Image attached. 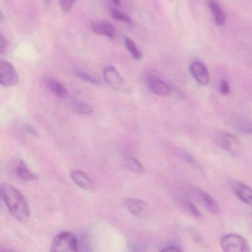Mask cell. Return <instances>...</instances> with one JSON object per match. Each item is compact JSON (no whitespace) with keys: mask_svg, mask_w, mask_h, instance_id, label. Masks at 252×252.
Masks as SVG:
<instances>
[{"mask_svg":"<svg viewBox=\"0 0 252 252\" xmlns=\"http://www.w3.org/2000/svg\"><path fill=\"white\" fill-rule=\"evenodd\" d=\"M1 195L8 211L14 218L21 222H26L30 218V209L23 194L14 186L2 184Z\"/></svg>","mask_w":252,"mask_h":252,"instance_id":"1","label":"cell"},{"mask_svg":"<svg viewBox=\"0 0 252 252\" xmlns=\"http://www.w3.org/2000/svg\"><path fill=\"white\" fill-rule=\"evenodd\" d=\"M78 251V241L74 234L63 231L57 234L51 243V252H71Z\"/></svg>","mask_w":252,"mask_h":252,"instance_id":"2","label":"cell"},{"mask_svg":"<svg viewBox=\"0 0 252 252\" xmlns=\"http://www.w3.org/2000/svg\"><path fill=\"white\" fill-rule=\"evenodd\" d=\"M214 141L218 147L228 152L233 157H237L240 155V141L232 134L224 131L217 132L214 137Z\"/></svg>","mask_w":252,"mask_h":252,"instance_id":"3","label":"cell"},{"mask_svg":"<svg viewBox=\"0 0 252 252\" xmlns=\"http://www.w3.org/2000/svg\"><path fill=\"white\" fill-rule=\"evenodd\" d=\"M222 250L226 252H247L250 251L246 239L237 234H228L220 239Z\"/></svg>","mask_w":252,"mask_h":252,"instance_id":"4","label":"cell"},{"mask_svg":"<svg viewBox=\"0 0 252 252\" xmlns=\"http://www.w3.org/2000/svg\"><path fill=\"white\" fill-rule=\"evenodd\" d=\"M0 83L5 88L17 86L19 76L14 66L7 61L0 62Z\"/></svg>","mask_w":252,"mask_h":252,"instance_id":"5","label":"cell"},{"mask_svg":"<svg viewBox=\"0 0 252 252\" xmlns=\"http://www.w3.org/2000/svg\"><path fill=\"white\" fill-rule=\"evenodd\" d=\"M230 188L233 193L241 201L252 206V188L240 181H232L229 183Z\"/></svg>","mask_w":252,"mask_h":252,"instance_id":"6","label":"cell"},{"mask_svg":"<svg viewBox=\"0 0 252 252\" xmlns=\"http://www.w3.org/2000/svg\"><path fill=\"white\" fill-rule=\"evenodd\" d=\"M189 71L194 80L202 86H207L210 82L209 72L206 66L198 61H194L190 64Z\"/></svg>","mask_w":252,"mask_h":252,"instance_id":"7","label":"cell"},{"mask_svg":"<svg viewBox=\"0 0 252 252\" xmlns=\"http://www.w3.org/2000/svg\"><path fill=\"white\" fill-rule=\"evenodd\" d=\"M147 87L149 89L159 96H168L172 93L170 87L163 82L161 79L158 78L154 77V76H149L147 78Z\"/></svg>","mask_w":252,"mask_h":252,"instance_id":"8","label":"cell"},{"mask_svg":"<svg viewBox=\"0 0 252 252\" xmlns=\"http://www.w3.org/2000/svg\"><path fill=\"white\" fill-rule=\"evenodd\" d=\"M105 82L114 90H121L125 85L123 78L113 66H107L103 71Z\"/></svg>","mask_w":252,"mask_h":252,"instance_id":"9","label":"cell"},{"mask_svg":"<svg viewBox=\"0 0 252 252\" xmlns=\"http://www.w3.org/2000/svg\"><path fill=\"white\" fill-rule=\"evenodd\" d=\"M195 197L199 202L209 211L211 213L215 215H218L220 213V207L215 199L208 194L206 191L201 189H196L194 191Z\"/></svg>","mask_w":252,"mask_h":252,"instance_id":"10","label":"cell"},{"mask_svg":"<svg viewBox=\"0 0 252 252\" xmlns=\"http://www.w3.org/2000/svg\"><path fill=\"white\" fill-rule=\"evenodd\" d=\"M125 208L126 210L136 218H141L148 210V206L144 200L138 198H126L125 200Z\"/></svg>","mask_w":252,"mask_h":252,"instance_id":"11","label":"cell"},{"mask_svg":"<svg viewBox=\"0 0 252 252\" xmlns=\"http://www.w3.org/2000/svg\"><path fill=\"white\" fill-rule=\"evenodd\" d=\"M70 178L80 188L85 190H93L95 188V184L93 180L82 170H73L70 172Z\"/></svg>","mask_w":252,"mask_h":252,"instance_id":"12","label":"cell"},{"mask_svg":"<svg viewBox=\"0 0 252 252\" xmlns=\"http://www.w3.org/2000/svg\"><path fill=\"white\" fill-rule=\"evenodd\" d=\"M92 30L95 34L104 36L113 39L116 36V32L114 26L109 22H94L92 23Z\"/></svg>","mask_w":252,"mask_h":252,"instance_id":"13","label":"cell"},{"mask_svg":"<svg viewBox=\"0 0 252 252\" xmlns=\"http://www.w3.org/2000/svg\"><path fill=\"white\" fill-rule=\"evenodd\" d=\"M44 83L47 88L59 98H66L68 95V92L65 87L54 78L45 77L44 79Z\"/></svg>","mask_w":252,"mask_h":252,"instance_id":"14","label":"cell"},{"mask_svg":"<svg viewBox=\"0 0 252 252\" xmlns=\"http://www.w3.org/2000/svg\"><path fill=\"white\" fill-rule=\"evenodd\" d=\"M234 129L243 135H251L252 134V121L248 118L238 117L234 119L232 122Z\"/></svg>","mask_w":252,"mask_h":252,"instance_id":"15","label":"cell"},{"mask_svg":"<svg viewBox=\"0 0 252 252\" xmlns=\"http://www.w3.org/2000/svg\"><path fill=\"white\" fill-rule=\"evenodd\" d=\"M209 5V8L212 11L215 24L218 26H223L226 21V17H225V13L220 5L215 0H210Z\"/></svg>","mask_w":252,"mask_h":252,"instance_id":"16","label":"cell"},{"mask_svg":"<svg viewBox=\"0 0 252 252\" xmlns=\"http://www.w3.org/2000/svg\"><path fill=\"white\" fill-rule=\"evenodd\" d=\"M16 173L17 176L23 181H32L38 179V175L30 170L29 166L24 160H21L19 162L16 168Z\"/></svg>","mask_w":252,"mask_h":252,"instance_id":"17","label":"cell"},{"mask_svg":"<svg viewBox=\"0 0 252 252\" xmlns=\"http://www.w3.org/2000/svg\"><path fill=\"white\" fill-rule=\"evenodd\" d=\"M125 165L128 170L135 173H142L144 171L142 163L133 156H127L125 158Z\"/></svg>","mask_w":252,"mask_h":252,"instance_id":"18","label":"cell"},{"mask_svg":"<svg viewBox=\"0 0 252 252\" xmlns=\"http://www.w3.org/2000/svg\"><path fill=\"white\" fill-rule=\"evenodd\" d=\"M73 111L79 115L91 116L93 113V107L83 101H74L72 103Z\"/></svg>","mask_w":252,"mask_h":252,"instance_id":"19","label":"cell"},{"mask_svg":"<svg viewBox=\"0 0 252 252\" xmlns=\"http://www.w3.org/2000/svg\"><path fill=\"white\" fill-rule=\"evenodd\" d=\"M125 44L126 49H127L129 54H131V56H132L135 60L139 61V60L142 59V54H141V51L138 49L136 45H135V42H134L132 39H129V38L127 37L125 38Z\"/></svg>","mask_w":252,"mask_h":252,"instance_id":"20","label":"cell"},{"mask_svg":"<svg viewBox=\"0 0 252 252\" xmlns=\"http://www.w3.org/2000/svg\"><path fill=\"white\" fill-rule=\"evenodd\" d=\"M73 73L82 80L85 81L88 83L92 84V85H100L101 84V81L98 78L95 77V76H92V75L89 74V73H86L83 70H73Z\"/></svg>","mask_w":252,"mask_h":252,"instance_id":"21","label":"cell"},{"mask_svg":"<svg viewBox=\"0 0 252 252\" xmlns=\"http://www.w3.org/2000/svg\"><path fill=\"white\" fill-rule=\"evenodd\" d=\"M110 17L113 20H116V21L123 22V23H126V24L129 25V26L132 24L131 19L126 14H124V13L119 11V10L112 8V9H110Z\"/></svg>","mask_w":252,"mask_h":252,"instance_id":"22","label":"cell"},{"mask_svg":"<svg viewBox=\"0 0 252 252\" xmlns=\"http://www.w3.org/2000/svg\"><path fill=\"white\" fill-rule=\"evenodd\" d=\"M60 2L62 9L64 12L67 13L73 8V5L76 2V0H60Z\"/></svg>","mask_w":252,"mask_h":252,"instance_id":"23","label":"cell"},{"mask_svg":"<svg viewBox=\"0 0 252 252\" xmlns=\"http://www.w3.org/2000/svg\"><path fill=\"white\" fill-rule=\"evenodd\" d=\"M219 91L223 95H228L230 93V87L228 82L225 79H222L220 83Z\"/></svg>","mask_w":252,"mask_h":252,"instance_id":"24","label":"cell"},{"mask_svg":"<svg viewBox=\"0 0 252 252\" xmlns=\"http://www.w3.org/2000/svg\"><path fill=\"white\" fill-rule=\"evenodd\" d=\"M186 206H187V209L194 216H195L196 218H200L202 216L201 213H200V211L197 209V206L191 201H188L187 203V205Z\"/></svg>","mask_w":252,"mask_h":252,"instance_id":"25","label":"cell"},{"mask_svg":"<svg viewBox=\"0 0 252 252\" xmlns=\"http://www.w3.org/2000/svg\"><path fill=\"white\" fill-rule=\"evenodd\" d=\"M24 129L28 132V133L30 134V135H33V136L38 137L39 136V132L36 130V128L33 127L32 125H24Z\"/></svg>","mask_w":252,"mask_h":252,"instance_id":"26","label":"cell"},{"mask_svg":"<svg viewBox=\"0 0 252 252\" xmlns=\"http://www.w3.org/2000/svg\"><path fill=\"white\" fill-rule=\"evenodd\" d=\"M161 252H181L182 249L179 248V246H175V245H169L166 246L164 249H162Z\"/></svg>","mask_w":252,"mask_h":252,"instance_id":"27","label":"cell"},{"mask_svg":"<svg viewBox=\"0 0 252 252\" xmlns=\"http://www.w3.org/2000/svg\"><path fill=\"white\" fill-rule=\"evenodd\" d=\"M7 47V41L3 36L1 37V40H0V54H2L5 51V48Z\"/></svg>","mask_w":252,"mask_h":252,"instance_id":"28","label":"cell"},{"mask_svg":"<svg viewBox=\"0 0 252 252\" xmlns=\"http://www.w3.org/2000/svg\"><path fill=\"white\" fill-rule=\"evenodd\" d=\"M184 158L186 159V160H187L188 162H193V158L191 157V156H189V155L185 154L184 156Z\"/></svg>","mask_w":252,"mask_h":252,"instance_id":"29","label":"cell"},{"mask_svg":"<svg viewBox=\"0 0 252 252\" xmlns=\"http://www.w3.org/2000/svg\"><path fill=\"white\" fill-rule=\"evenodd\" d=\"M112 1L116 6H119L121 5V2H122V0H112Z\"/></svg>","mask_w":252,"mask_h":252,"instance_id":"30","label":"cell"},{"mask_svg":"<svg viewBox=\"0 0 252 252\" xmlns=\"http://www.w3.org/2000/svg\"><path fill=\"white\" fill-rule=\"evenodd\" d=\"M45 1L46 2H51V0H45Z\"/></svg>","mask_w":252,"mask_h":252,"instance_id":"31","label":"cell"}]
</instances>
